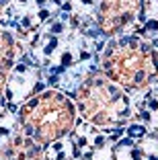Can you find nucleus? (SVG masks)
Instances as JSON below:
<instances>
[{"label":"nucleus","mask_w":158,"mask_h":160,"mask_svg":"<svg viewBox=\"0 0 158 160\" xmlns=\"http://www.w3.org/2000/svg\"><path fill=\"white\" fill-rule=\"evenodd\" d=\"M76 105L58 90H43L21 107L19 119L29 138L41 146L68 136L76 123Z\"/></svg>","instance_id":"nucleus-1"},{"label":"nucleus","mask_w":158,"mask_h":160,"mask_svg":"<svg viewBox=\"0 0 158 160\" xmlns=\"http://www.w3.org/2000/svg\"><path fill=\"white\" fill-rule=\"evenodd\" d=\"M76 113L97 127H113L130 119L131 101L127 90L105 74H93L76 90Z\"/></svg>","instance_id":"nucleus-2"},{"label":"nucleus","mask_w":158,"mask_h":160,"mask_svg":"<svg viewBox=\"0 0 158 160\" xmlns=\"http://www.w3.org/2000/svg\"><path fill=\"white\" fill-rule=\"evenodd\" d=\"M103 72L123 90H142L158 76V53L144 41L111 45L103 58Z\"/></svg>","instance_id":"nucleus-3"},{"label":"nucleus","mask_w":158,"mask_h":160,"mask_svg":"<svg viewBox=\"0 0 158 160\" xmlns=\"http://www.w3.org/2000/svg\"><path fill=\"white\" fill-rule=\"evenodd\" d=\"M142 12V0H101L97 8V23L105 35L123 33L134 27Z\"/></svg>","instance_id":"nucleus-4"},{"label":"nucleus","mask_w":158,"mask_h":160,"mask_svg":"<svg viewBox=\"0 0 158 160\" xmlns=\"http://www.w3.org/2000/svg\"><path fill=\"white\" fill-rule=\"evenodd\" d=\"M19 56V43L8 31L0 29V99L4 94L6 82H8V74L14 66V60Z\"/></svg>","instance_id":"nucleus-5"},{"label":"nucleus","mask_w":158,"mask_h":160,"mask_svg":"<svg viewBox=\"0 0 158 160\" xmlns=\"http://www.w3.org/2000/svg\"><path fill=\"white\" fill-rule=\"evenodd\" d=\"M4 2L6 0H0V12H2V8H4Z\"/></svg>","instance_id":"nucleus-6"}]
</instances>
